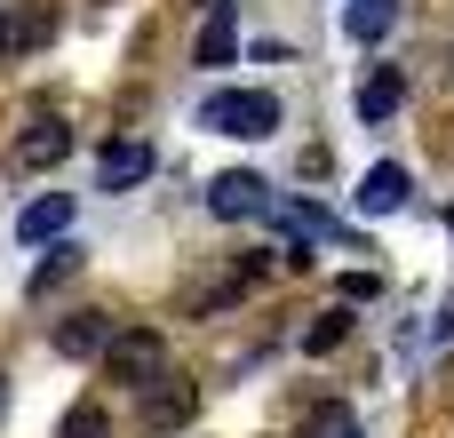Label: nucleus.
<instances>
[{
  "mask_svg": "<svg viewBox=\"0 0 454 438\" xmlns=\"http://www.w3.org/2000/svg\"><path fill=\"white\" fill-rule=\"evenodd\" d=\"M200 128H215V136H279V96L271 88H215L200 104Z\"/></svg>",
  "mask_w": 454,
  "mask_h": 438,
  "instance_id": "1",
  "label": "nucleus"
},
{
  "mask_svg": "<svg viewBox=\"0 0 454 438\" xmlns=\"http://www.w3.org/2000/svg\"><path fill=\"white\" fill-rule=\"evenodd\" d=\"M207 207H215L223 223L271 215V184H263V176H247V168H231V176H215V184H207Z\"/></svg>",
  "mask_w": 454,
  "mask_h": 438,
  "instance_id": "2",
  "label": "nucleus"
},
{
  "mask_svg": "<svg viewBox=\"0 0 454 438\" xmlns=\"http://www.w3.org/2000/svg\"><path fill=\"white\" fill-rule=\"evenodd\" d=\"M72 215H80V199H72V192H40V199H24V207H16V239H24V247H48V239H64V231H72Z\"/></svg>",
  "mask_w": 454,
  "mask_h": 438,
  "instance_id": "3",
  "label": "nucleus"
},
{
  "mask_svg": "<svg viewBox=\"0 0 454 438\" xmlns=\"http://www.w3.org/2000/svg\"><path fill=\"white\" fill-rule=\"evenodd\" d=\"M192 415H200V383H192V375L144 383V431H184Z\"/></svg>",
  "mask_w": 454,
  "mask_h": 438,
  "instance_id": "4",
  "label": "nucleus"
},
{
  "mask_svg": "<svg viewBox=\"0 0 454 438\" xmlns=\"http://www.w3.org/2000/svg\"><path fill=\"white\" fill-rule=\"evenodd\" d=\"M104 367H112V383H144V375H160V335L152 327H112V343H104Z\"/></svg>",
  "mask_w": 454,
  "mask_h": 438,
  "instance_id": "5",
  "label": "nucleus"
},
{
  "mask_svg": "<svg viewBox=\"0 0 454 438\" xmlns=\"http://www.w3.org/2000/svg\"><path fill=\"white\" fill-rule=\"evenodd\" d=\"M407 192H415V184H407V168H399V160H383V168H367V176H359V192H351V199H359V215H399V207H407Z\"/></svg>",
  "mask_w": 454,
  "mask_h": 438,
  "instance_id": "6",
  "label": "nucleus"
},
{
  "mask_svg": "<svg viewBox=\"0 0 454 438\" xmlns=\"http://www.w3.org/2000/svg\"><path fill=\"white\" fill-rule=\"evenodd\" d=\"M144 176H152V144H104L96 152V184L104 192H136Z\"/></svg>",
  "mask_w": 454,
  "mask_h": 438,
  "instance_id": "7",
  "label": "nucleus"
},
{
  "mask_svg": "<svg viewBox=\"0 0 454 438\" xmlns=\"http://www.w3.org/2000/svg\"><path fill=\"white\" fill-rule=\"evenodd\" d=\"M16 160H24V168H64V160H72V128H64V120H32V128L16 136Z\"/></svg>",
  "mask_w": 454,
  "mask_h": 438,
  "instance_id": "8",
  "label": "nucleus"
},
{
  "mask_svg": "<svg viewBox=\"0 0 454 438\" xmlns=\"http://www.w3.org/2000/svg\"><path fill=\"white\" fill-rule=\"evenodd\" d=\"M104 343H112V319H104V311H72V319L56 327V351H64V359H104Z\"/></svg>",
  "mask_w": 454,
  "mask_h": 438,
  "instance_id": "9",
  "label": "nucleus"
},
{
  "mask_svg": "<svg viewBox=\"0 0 454 438\" xmlns=\"http://www.w3.org/2000/svg\"><path fill=\"white\" fill-rule=\"evenodd\" d=\"M399 104H407V72H391V64H383V72H367V80H359V120H391Z\"/></svg>",
  "mask_w": 454,
  "mask_h": 438,
  "instance_id": "10",
  "label": "nucleus"
},
{
  "mask_svg": "<svg viewBox=\"0 0 454 438\" xmlns=\"http://www.w3.org/2000/svg\"><path fill=\"white\" fill-rule=\"evenodd\" d=\"M391 24H399V0H351V8H343V32H351V40H383Z\"/></svg>",
  "mask_w": 454,
  "mask_h": 438,
  "instance_id": "11",
  "label": "nucleus"
},
{
  "mask_svg": "<svg viewBox=\"0 0 454 438\" xmlns=\"http://www.w3.org/2000/svg\"><path fill=\"white\" fill-rule=\"evenodd\" d=\"M231 48H239V32H231V8H215V24L200 32V64L215 72V64H231Z\"/></svg>",
  "mask_w": 454,
  "mask_h": 438,
  "instance_id": "12",
  "label": "nucleus"
},
{
  "mask_svg": "<svg viewBox=\"0 0 454 438\" xmlns=\"http://www.w3.org/2000/svg\"><path fill=\"white\" fill-rule=\"evenodd\" d=\"M80 263H88L80 247H48V255H40V271H32V295H48V287H64V279H72Z\"/></svg>",
  "mask_w": 454,
  "mask_h": 438,
  "instance_id": "13",
  "label": "nucleus"
},
{
  "mask_svg": "<svg viewBox=\"0 0 454 438\" xmlns=\"http://www.w3.org/2000/svg\"><path fill=\"white\" fill-rule=\"evenodd\" d=\"M343 335H351V311H319V319L303 327V351H311V359H327Z\"/></svg>",
  "mask_w": 454,
  "mask_h": 438,
  "instance_id": "14",
  "label": "nucleus"
},
{
  "mask_svg": "<svg viewBox=\"0 0 454 438\" xmlns=\"http://www.w3.org/2000/svg\"><path fill=\"white\" fill-rule=\"evenodd\" d=\"M112 423H104V407H72L64 423H56V438H104Z\"/></svg>",
  "mask_w": 454,
  "mask_h": 438,
  "instance_id": "15",
  "label": "nucleus"
},
{
  "mask_svg": "<svg viewBox=\"0 0 454 438\" xmlns=\"http://www.w3.org/2000/svg\"><path fill=\"white\" fill-rule=\"evenodd\" d=\"M48 32H56V16H48V8H32V16H16V40H24V48H40Z\"/></svg>",
  "mask_w": 454,
  "mask_h": 438,
  "instance_id": "16",
  "label": "nucleus"
},
{
  "mask_svg": "<svg viewBox=\"0 0 454 438\" xmlns=\"http://www.w3.org/2000/svg\"><path fill=\"white\" fill-rule=\"evenodd\" d=\"M319 438H359V431H351V415H335V423H319Z\"/></svg>",
  "mask_w": 454,
  "mask_h": 438,
  "instance_id": "17",
  "label": "nucleus"
},
{
  "mask_svg": "<svg viewBox=\"0 0 454 438\" xmlns=\"http://www.w3.org/2000/svg\"><path fill=\"white\" fill-rule=\"evenodd\" d=\"M8 48H16V24H0V56H8Z\"/></svg>",
  "mask_w": 454,
  "mask_h": 438,
  "instance_id": "18",
  "label": "nucleus"
},
{
  "mask_svg": "<svg viewBox=\"0 0 454 438\" xmlns=\"http://www.w3.org/2000/svg\"><path fill=\"white\" fill-rule=\"evenodd\" d=\"M200 8H231V0H200Z\"/></svg>",
  "mask_w": 454,
  "mask_h": 438,
  "instance_id": "19",
  "label": "nucleus"
},
{
  "mask_svg": "<svg viewBox=\"0 0 454 438\" xmlns=\"http://www.w3.org/2000/svg\"><path fill=\"white\" fill-rule=\"evenodd\" d=\"M0 407H8V375H0Z\"/></svg>",
  "mask_w": 454,
  "mask_h": 438,
  "instance_id": "20",
  "label": "nucleus"
},
{
  "mask_svg": "<svg viewBox=\"0 0 454 438\" xmlns=\"http://www.w3.org/2000/svg\"><path fill=\"white\" fill-rule=\"evenodd\" d=\"M447 231H454V215H447Z\"/></svg>",
  "mask_w": 454,
  "mask_h": 438,
  "instance_id": "21",
  "label": "nucleus"
}]
</instances>
